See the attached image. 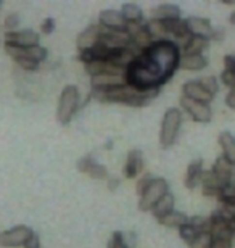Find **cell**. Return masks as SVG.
<instances>
[{
    "mask_svg": "<svg viewBox=\"0 0 235 248\" xmlns=\"http://www.w3.org/2000/svg\"><path fill=\"white\" fill-rule=\"evenodd\" d=\"M147 55L153 64L159 69L164 81H169L172 74L176 73L179 68V62H181V48L172 39H163V41H157L152 47L147 48Z\"/></svg>",
    "mask_w": 235,
    "mask_h": 248,
    "instance_id": "obj_1",
    "label": "cell"
},
{
    "mask_svg": "<svg viewBox=\"0 0 235 248\" xmlns=\"http://www.w3.org/2000/svg\"><path fill=\"white\" fill-rule=\"evenodd\" d=\"M159 93V89L150 92H141L137 89L131 87L129 84L124 86L108 89V91H95L92 89V97L97 98L98 102H110V103H123L127 107H143L148 102H152L155 97Z\"/></svg>",
    "mask_w": 235,
    "mask_h": 248,
    "instance_id": "obj_2",
    "label": "cell"
},
{
    "mask_svg": "<svg viewBox=\"0 0 235 248\" xmlns=\"http://www.w3.org/2000/svg\"><path fill=\"white\" fill-rule=\"evenodd\" d=\"M182 126V113L179 108H169L164 113L163 123H161V131H159V143L163 148H169L176 142Z\"/></svg>",
    "mask_w": 235,
    "mask_h": 248,
    "instance_id": "obj_3",
    "label": "cell"
},
{
    "mask_svg": "<svg viewBox=\"0 0 235 248\" xmlns=\"http://www.w3.org/2000/svg\"><path fill=\"white\" fill-rule=\"evenodd\" d=\"M79 108V91L76 86H66L58 100L57 120L60 124H68Z\"/></svg>",
    "mask_w": 235,
    "mask_h": 248,
    "instance_id": "obj_4",
    "label": "cell"
},
{
    "mask_svg": "<svg viewBox=\"0 0 235 248\" xmlns=\"http://www.w3.org/2000/svg\"><path fill=\"white\" fill-rule=\"evenodd\" d=\"M169 192L168 181L163 177H155L152 184L148 186V188L141 195V202H139V208L142 211H152L153 206L161 200V198Z\"/></svg>",
    "mask_w": 235,
    "mask_h": 248,
    "instance_id": "obj_5",
    "label": "cell"
},
{
    "mask_svg": "<svg viewBox=\"0 0 235 248\" xmlns=\"http://www.w3.org/2000/svg\"><path fill=\"white\" fill-rule=\"evenodd\" d=\"M34 231L28 226H15L12 229L3 231L0 234V245L5 248H16L24 247V244L31 239Z\"/></svg>",
    "mask_w": 235,
    "mask_h": 248,
    "instance_id": "obj_6",
    "label": "cell"
},
{
    "mask_svg": "<svg viewBox=\"0 0 235 248\" xmlns=\"http://www.w3.org/2000/svg\"><path fill=\"white\" fill-rule=\"evenodd\" d=\"M39 34L32 29H23V31H13V32H5V44L19 48H31L39 46Z\"/></svg>",
    "mask_w": 235,
    "mask_h": 248,
    "instance_id": "obj_7",
    "label": "cell"
},
{
    "mask_svg": "<svg viewBox=\"0 0 235 248\" xmlns=\"http://www.w3.org/2000/svg\"><path fill=\"white\" fill-rule=\"evenodd\" d=\"M181 105H182L184 110L192 116L193 121H197V123H209L211 121L213 113H211V108H209L208 103L192 100V98H187V97L182 95Z\"/></svg>",
    "mask_w": 235,
    "mask_h": 248,
    "instance_id": "obj_8",
    "label": "cell"
},
{
    "mask_svg": "<svg viewBox=\"0 0 235 248\" xmlns=\"http://www.w3.org/2000/svg\"><path fill=\"white\" fill-rule=\"evenodd\" d=\"M5 52L8 53L13 60H31V62H36V63H41L47 58V48L46 47H31V48H19V47H13V46H8L5 44Z\"/></svg>",
    "mask_w": 235,
    "mask_h": 248,
    "instance_id": "obj_9",
    "label": "cell"
},
{
    "mask_svg": "<svg viewBox=\"0 0 235 248\" xmlns=\"http://www.w3.org/2000/svg\"><path fill=\"white\" fill-rule=\"evenodd\" d=\"M100 37H102V26H100V24H91V26H87L81 34H79L78 48L79 50H89V48H94L100 42Z\"/></svg>",
    "mask_w": 235,
    "mask_h": 248,
    "instance_id": "obj_10",
    "label": "cell"
},
{
    "mask_svg": "<svg viewBox=\"0 0 235 248\" xmlns=\"http://www.w3.org/2000/svg\"><path fill=\"white\" fill-rule=\"evenodd\" d=\"M187 29L190 32V36L193 37H204V39H211L213 34V26L209 23V19L206 18H200V16H190L186 19Z\"/></svg>",
    "mask_w": 235,
    "mask_h": 248,
    "instance_id": "obj_11",
    "label": "cell"
},
{
    "mask_svg": "<svg viewBox=\"0 0 235 248\" xmlns=\"http://www.w3.org/2000/svg\"><path fill=\"white\" fill-rule=\"evenodd\" d=\"M98 24L103 29H116V31L126 29L127 26V23L124 21L121 12H116V10H103L98 16Z\"/></svg>",
    "mask_w": 235,
    "mask_h": 248,
    "instance_id": "obj_12",
    "label": "cell"
},
{
    "mask_svg": "<svg viewBox=\"0 0 235 248\" xmlns=\"http://www.w3.org/2000/svg\"><path fill=\"white\" fill-rule=\"evenodd\" d=\"M182 92H184V97L192 98V100H197V102L209 103L213 100V95L202 86V84H200V81L186 82L182 86Z\"/></svg>",
    "mask_w": 235,
    "mask_h": 248,
    "instance_id": "obj_13",
    "label": "cell"
},
{
    "mask_svg": "<svg viewBox=\"0 0 235 248\" xmlns=\"http://www.w3.org/2000/svg\"><path fill=\"white\" fill-rule=\"evenodd\" d=\"M143 171V155L141 150H131L124 165V176L127 179H134Z\"/></svg>",
    "mask_w": 235,
    "mask_h": 248,
    "instance_id": "obj_14",
    "label": "cell"
},
{
    "mask_svg": "<svg viewBox=\"0 0 235 248\" xmlns=\"http://www.w3.org/2000/svg\"><path fill=\"white\" fill-rule=\"evenodd\" d=\"M78 170L81 172H86L89 176H92L94 179H107V176H108L107 170H105L102 165H98L92 156L81 158V160L78 161Z\"/></svg>",
    "mask_w": 235,
    "mask_h": 248,
    "instance_id": "obj_15",
    "label": "cell"
},
{
    "mask_svg": "<svg viewBox=\"0 0 235 248\" xmlns=\"http://www.w3.org/2000/svg\"><path fill=\"white\" fill-rule=\"evenodd\" d=\"M181 18V8L174 3H161L158 7L152 8V18L157 21H171V19Z\"/></svg>",
    "mask_w": 235,
    "mask_h": 248,
    "instance_id": "obj_16",
    "label": "cell"
},
{
    "mask_svg": "<svg viewBox=\"0 0 235 248\" xmlns=\"http://www.w3.org/2000/svg\"><path fill=\"white\" fill-rule=\"evenodd\" d=\"M203 160L202 158H197L188 165L187 172H186V179H184V184H186L187 188L193 190L195 187L200 184L202 181V174H203Z\"/></svg>",
    "mask_w": 235,
    "mask_h": 248,
    "instance_id": "obj_17",
    "label": "cell"
},
{
    "mask_svg": "<svg viewBox=\"0 0 235 248\" xmlns=\"http://www.w3.org/2000/svg\"><path fill=\"white\" fill-rule=\"evenodd\" d=\"M137 237L134 232H113L107 248H136Z\"/></svg>",
    "mask_w": 235,
    "mask_h": 248,
    "instance_id": "obj_18",
    "label": "cell"
},
{
    "mask_svg": "<svg viewBox=\"0 0 235 248\" xmlns=\"http://www.w3.org/2000/svg\"><path fill=\"white\" fill-rule=\"evenodd\" d=\"M232 170H234V165L227 158L224 156H219L216 161H214V166H213V172L216 174L219 179H221L224 184H231L232 181Z\"/></svg>",
    "mask_w": 235,
    "mask_h": 248,
    "instance_id": "obj_19",
    "label": "cell"
},
{
    "mask_svg": "<svg viewBox=\"0 0 235 248\" xmlns=\"http://www.w3.org/2000/svg\"><path fill=\"white\" fill-rule=\"evenodd\" d=\"M208 58L203 55H181L179 68L187 69V71H200V69L206 68Z\"/></svg>",
    "mask_w": 235,
    "mask_h": 248,
    "instance_id": "obj_20",
    "label": "cell"
},
{
    "mask_svg": "<svg viewBox=\"0 0 235 248\" xmlns=\"http://www.w3.org/2000/svg\"><path fill=\"white\" fill-rule=\"evenodd\" d=\"M219 145L222 148V156L235 165V137L227 131L221 132L219 134Z\"/></svg>",
    "mask_w": 235,
    "mask_h": 248,
    "instance_id": "obj_21",
    "label": "cell"
},
{
    "mask_svg": "<svg viewBox=\"0 0 235 248\" xmlns=\"http://www.w3.org/2000/svg\"><path fill=\"white\" fill-rule=\"evenodd\" d=\"M172 211H174V197H172V193H169V192L153 206V210H152L153 216L157 217V221L161 219L164 216H168L169 213H172Z\"/></svg>",
    "mask_w": 235,
    "mask_h": 248,
    "instance_id": "obj_22",
    "label": "cell"
},
{
    "mask_svg": "<svg viewBox=\"0 0 235 248\" xmlns=\"http://www.w3.org/2000/svg\"><path fill=\"white\" fill-rule=\"evenodd\" d=\"M121 15L124 18V21L127 24H141L143 21V13L142 10L137 7L136 3H124L121 8Z\"/></svg>",
    "mask_w": 235,
    "mask_h": 248,
    "instance_id": "obj_23",
    "label": "cell"
},
{
    "mask_svg": "<svg viewBox=\"0 0 235 248\" xmlns=\"http://www.w3.org/2000/svg\"><path fill=\"white\" fill-rule=\"evenodd\" d=\"M209 46V39H204V37H193L182 48V55H203V50L208 48Z\"/></svg>",
    "mask_w": 235,
    "mask_h": 248,
    "instance_id": "obj_24",
    "label": "cell"
},
{
    "mask_svg": "<svg viewBox=\"0 0 235 248\" xmlns=\"http://www.w3.org/2000/svg\"><path fill=\"white\" fill-rule=\"evenodd\" d=\"M188 219L190 217L187 215H184L182 211H176L174 210L172 213H169L168 216L161 217V219H158V222L164 227H177V229H181L182 226L188 224Z\"/></svg>",
    "mask_w": 235,
    "mask_h": 248,
    "instance_id": "obj_25",
    "label": "cell"
},
{
    "mask_svg": "<svg viewBox=\"0 0 235 248\" xmlns=\"http://www.w3.org/2000/svg\"><path fill=\"white\" fill-rule=\"evenodd\" d=\"M198 234H202V232H198L192 224H186V226H182L181 229H179V235H181V239L184 242H187L188 245L192 244L195 239H197Z\"/></svg>",
    "mask_w": 235,
    "mask_h": 248,
    "instance_id": "obj_26",
    "label": "cell"
},
{
    "mask_svg": "<svg viewBox=\"0 0 235 248\" xmlns=\"http://www.w3.org/2000/svg\"><path fill=\"white\" fill-rule=\"evenodd\" d=\"M211 245H213V235L209 232H202L190 244V248H211Z\"/></svg>",
    "mask_w": 235,
    "mask_h": 248,
    "instance_id": "obj_27",
    "label": "cell"
},
{
    "mask_svg": "<svg viewBox=\"0 0 235 248\" xmlns=\"http://www.w3.org/2000/svg\"><path fill=\"white\" fill-rule=\"evenodd\" d=\"M200 84L206 89V91L211 93V95L214 97L218 93L219 91V82H218V78H214V76H206V78H203V79H200Z\"/></svg>",
    "mask_w": 235,
    "mask_h": 248,
    "instance_id": "obj_28",
    "label": "cell"
},
{
    "mask_svg": "<svg viewBox=\"0 0 235 248\" xmlns=\"http://www.w3.org/2000/svg\"><path fill=\"white\" fill-rule=\"evenodd\" d=\"M188 224H192L198 232H208L209 231V219L208 217H202V216L190 217Z\"/></svg>",
    "mask_w": 235,
    "mask_h": 248,
    "instance_id": "obj_29",
    "label": "cell"
},
{
    "mask_svg": "<svg viewBox=\"0 0 235 248\" xmlns=\"http://www.w3.org/2000/svg\"><path fill=\"white\" fill-rule=\"evenodd\" d=\"M18 24H19V16L16 13H10V15H7V18H5L3 28L7 32H13V31H16Z\"/></svg>",
    "mask_w": 235,
    "mask_h": 248,
    "instance_id": "obj_30",
    "label": "cell"
},
{
    "mask_svg": "<svg viewBox=\"0 0 235 248\" xmlns=\"http://www.w3.org/2000/svg\"><path fill=\"white\" fill-rule=\"evenodd\" d=\"M153 179H155V177L152 176V174H143L142 177H141V179H139L137 181V193H139V197H141L142 195V193L145 192V190H147V188H148V186L150 184H152V182H153Z\"/></svg>",
    "mask_w": 235,
    "mask_h": 248,
    "instance_id": "obj_31",
    "label": "cell"
},
{
    "mask_svg": "<svg viewBox=\"0 0 235 248\" xmlns=\"http://www.w3.org/2000/svg\"><path fill=\"white\" fill-rule=\"evenodd\" d=\"M221 82L224 86H227L229 89H235V74L227 71V69H224L221 74Z\"/></svg>",
    "mask_w": 235,
    "mask_h": 248,
    "instance_id": "obj_32",
    "label": "cell"
},
{
    "mask_svg": "<svg viewBox=\"0 0 235 248\" xmlns=\"http://www.w3.org/2000/svg\"><path fill=\"white\" fill-rule=\"evenodd\" d=\"M15 63H16L21 69H24V71H36V69L39 68V63L31 62V60H23V58L15 60Z\"/></svg>",
    "mask_w": 235,
    "mask_h": 248,
    "instance_id": "obj_33",
    "label": "cell"
},
{
    "mask_svg": "<svg viewBox=\"0 0 235 248\" xmlns=\"http://www.w3.org/2000/svg\"><path fill=\"white\" fill-rule=\"evenodd\" d=\"M53 29H55V19L53 18L44 19V23H42V26H41V31L44 34H52Z\"/></svg>",
    "mask_w": 235,
    "mask_h": 248,
    "instance_id": "obj_34",
    "label": "cell"
},
{
    "mask_svg": "<svg viewBox=\"0 0 235 248\" xmlns=\"http://www.w3.org/2000/svg\"><path fill=\"white\" fill-rule=\"evenodd\" d=\"M234 240H226V239H213L211 248H232Z\"/></svg>",
    "mask_w": 235,
    "mask_h": 248,
    "instance_id": "obj_35",
    "label": "cell"
},
{
    "mask_svg": "<svg viewBox=\"0 0 235 248\" xmlns=\"http://www.w3.org/2000/svg\"><path fill=\"white\" fill-rule=\"evenodd\" d=\"M224 66L227 71H231L235 74V55H226L224 57Z\"/></svg>",
    "mask_w": 235,
    "mask_h": 248,
    "instance_id": "obj_36",
    "label": "cell"
},
{
    "mask_svg": "<svg viewBox=\"0 0 235 248\" xmlns=\"http://www.w3.org/2000/svg\"><path fill=\"white\" fill-rule=\"evenodd\" d=\"M24 248H41V240H39V235L34 232L31 235V239H29L26 244H24Z\"/></svg>",
    "mask_w": 235,
    "mask_h": 248,
    "instance_id": "obj_37",
    "label": "cell"
},
{
    "mask_svg": "<svg viewBox=\"0 0 235 248\" xmlns=\"http://www.w3.org/2000/svg\"><path fill=\"white\" fill-rule=\"evenodd\" d=\"M226 105L229 108H232V110H235V89H231L226 97Z\"/></svg>",
    "mask_w": 235,
    "mask_h": 248,
    "instance_id": "obj_38",
    "label": "cell"
},
{
    "mask_svg": "<svg viewBox=\"0 0 235 248\" xmlns=\"http://www.w3.org/2000/svg\"><path fill=\"white\" fill-rule=\"evenodd\" d=\"M224 37V29H213V34H211V39H214V41H222Z\"/></svg>",
    "mask_w": 235,
    "mask_h": 248,
    "instance_id": "obj_39",
    "label": "cell"
},
{
    "mask_svg": "<svg viewBox=\"0 0 235 248\" xmlns=\"http://www.w3.org/2000/svg\"><path fill=\"white\" fill-rule=\"evenodd\" d=\"M119 186V181L118 179H110V182H108V187H110V190H114Z\"/></svg>",
    "mask_w": 235,
    "mask_h": 248,
    "instance_id": "obj_40",
    "label": "cell"
},
{
    "mask_svg": "<svg viewBox=\"0 0 235 248\" xmlns=\"http://www.w3.org/2000/svg\"><path fill=\"white\" fill-rule=\"evenodd\" d=\"M229 21H231V24H234V26H235V12L231 15V16H229Z\"/></svg>",
    "mask_w": 235,
    "mask_h": 248,
    "instance_id": "obj_41",
    "label": "cell"
},
{
    "mask_svg": "<svg viewBox=\"0 0 235 248\" xmlns=\"http://www.w3.org/2000/svg\"><path fill=\"white\" fill-rule=\"evenodd\" d=\"M232 227H234V231H235V219L232 221Z\"/></svg>",
    "mask_w": 235,
    "mask_h": 248,
    "instance_id": "obj_42",
    "label": "cell"
}]
</instances>
